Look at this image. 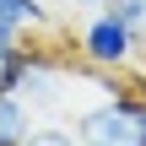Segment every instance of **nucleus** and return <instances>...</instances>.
<instances>
[{
	"label": "nucleus",
	"instance_id": "obj_7",
	"mask_svg": "<svg viewBox=\"0 0 146 146\" xmlns=\"http://www.w3.org/2000/svg\"><path fill=\"white\" fill-rule=\"evenodd\" d=\"M16 38H22V33H5V27H0V65H5V54L16 49Z\"/></svg>",
	"mask_w": 146,
	"mask_h": 146
},
{
	"label": "nucleus",
	"instance_id": "obj_3",
	"mask_svg": "<svg viewBox=\"0 0 146 146\" xmlns=\"http://www.w3.org/2000/svg\"><path fill=\"white\" fill-rule=\"evenodd\" d=\"M38 125V114L27 108V98H16V92H0V146H16L27 130Z\"/></svg>",
	"mask_w": 146,
	"mask_h": 146
},
{
	"label": "nucleus",
	"instance_id": "obj_8",
	"mask_svg": "<svg viewBox=\"0 0 146 146\" xmlns=\"http://www.w3.org/2000/svg\"><path fill=\"white\" fill-rule=\"evenodd\" d=\"M76 5H108V0H76Z\"/></svg>",
	"mask_w": 146,
	"mask_h": 146
},
{
	"label": "nucleus",
	"instance_id": "obj_9",
	"mask_svg": "<svg viewBox=\"0 0 146 146\" xmlns=\"http://www.w3.org/2000/svg\"><path fill=\"white\" fill-rule=\"evenodd\" d=\"M141 98H146V92H141Z\"/></svg>",
	"mask_w": 146,
	"mask_h": 146
},
{
	"label": "nucleus",
	"instance_id": "obj_1",
	"mask_svg": "<svg viewBox=\"0 0 146 146\" xmlns=\"http://www.w3.org/2000/svg\"><path fill=\"white\" fill-rule=\"evenodd\" d=\"M70 130L81 146H146V98L130 87H108L92 108L76 114Z\"/></svg>",
	"mask_w": 146,
	"mask_h": 146
},
{
	"label": "nucleus",
	"instance_id": "obj_6",
	"mask_svg": "<svg viewBox=\"0 0 146 146\" xmlns=\"http://www.w3.org/2000/svg\"><path fill=\"white\" fill-rule=\"evenodd\" d=\"M108 11H114V16L135 33V43L146 49V0H108Z\"/></svg>",
	"mask_w": 146,
	"mask_h": 146
},
{
	"label": "nucleus",
	"instance_id": "obj_4",
	"mask_svg": "<svg viewBox=\"0 0 146 146\" xmlns=\"http://www.w3.org/2000/svg\"><path fill=\"white\" fill-rule=\"evenodd\" d=\"M0 27L5 33H38V27H49V5L43 0H0Z\"/></svg>",
	"mask_w": 146,
	"mask_h": 146
},
{
	"label": "nucleus",
	"instance_id": "obj_2",
	"mask_svg": "<svg viewBox=\"0 0 146 146\" xmlns=\"http://www.w3.org/2000/svg\"><path fill=\"white\" fill-rule=\"evenodd\" d=\"M76 49H81V65H87V70H130V60L141 54L135 33H130L114 11H98L92 22H81Z\"/></svg>",
	"mask_w": 146,
	"mask_h": 146
},
{
	"label": "nucleus",
	"instance_id": "obj_5",
	"mask_svg": "<svg viewBox=\"0 0 146 146\" xmlns=\"http://www.w3.org/2000/svg\"><path fill=\"white\" fill-rule=\"evenodd\" d=\"M16 146H81V141H76V130H70V125L49 119V125H33V130H27Z\"/></svg>",
	"mask_w": 146,
	"mask_h": 146
}]
</instances>
